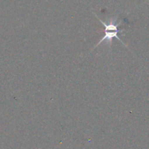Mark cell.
<instances>
[{
    "label": "cell",
    "instance_id": "cell-1",
    "mask_svg": "<svg viewBox=\"0 0 149 149\" xmlns=\"http://www.w3.org/2000/svg\"><path fill=\"white\" fill-rule=\"evenodd\" d=\"M99 21L101 22V23L103 25L104 27H105V36L102 38V39H100V41L98 42L97 45L94 47V48L96 47L98 45H99L103 42H106L108 44H111L113 38H116L119 42H121V43L124 45V43L122 42V40L120 39V38L118 37V33H120V32L121 33V32H123V31H124L122 30V29H121V30L118 29V26H119L121 23V22H119V23H115V21L110 20V23H108V24H107V23H105V22H103L102 20H100V19H99Z\"/></svg>",
    "mask_w": 149,
    "mask_h": 149
}]
</instances>
